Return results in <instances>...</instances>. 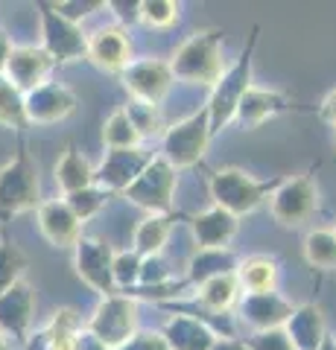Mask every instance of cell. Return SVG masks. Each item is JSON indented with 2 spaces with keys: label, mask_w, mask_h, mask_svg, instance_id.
I'll use <instances>...</instances> for the list:
<instances>
[{
  "label": "cell",
  "mask_w": 336,
  "mask_h": 350,
  "mask_svg": "<svg viewBox=\"0 0 336 350\" xmlns=\"http://www.w3.org/2000/svg\"><path fill=\"white\" fill-rule=\"evenodd\" d=\"M172 76H181L188 82L216 85L222 76V47L216 32H199L176 53V62L170 68Z\"/></svg>",
  "instance_id": "obj_1"
},
{
  "label": "cell",
  "mask_w": 336,
  "mask_h": 350,
  "mask_svg": "<svg viewBox=\"0 0 336 350\" xmlns=\"http://www.w3.org/2000/svg\"><path fill=\"white\" fill-rule=\"evenodd\" d=\"M38 204V172L21 149L18 155L0 170V222L9 216L32 211Z\"/></svg>",
  "instance_id": "obj_2"
},
{
  "label": "cell",
  "mask_w": 336,
  "mask_h": 350,
  "mask_svg": "<svg viewBox=\"0 0 336 350\" xmlns=\"http://www.w3.org/2000/svg\"><path fill=\"white\" fill-rule=\"evenodd\" d=\"M211 193L216 204L222 211H229L231 216L234 213H248L263 202V184H257L255 178H248L246 172L240 170H222L214 175L211 181Z\"/></svg>",
  "instance_id": "obj_3"
},
{
  "label": "cell",
  "mask_w": 336,
  "mask_h": 350,
  "mask_svg": "<svg viewBox=\"0 0 336 350\" xmlns=\"http://www.w3.org/2000/svg\"><path fill=\"white\" fill-rule=\"evenodd\" d=\"M208 137H211V126H208V117L196 114L190 120H184L176 129L167 131V140H164V152H167V161L176 163V167H190L202 158L205 146H208Z\"/></svg>",
  "instance_id": "obj_4"
},
{
  "label": "cell",
  "mask_w": 336,
  "mask_h": 350,
  "mask_svg": "<svg viewBox=\"0 0 336 350\" xmlns=\"http://www.w3.org/2000/svg\"><path fill=\"white\" fill-rule=\"evenodd\" d=\"M91 330L105 347H120L123 342L132 338V330H135V304L126 298L105 301L100 310H96Z\"/></svg>",
  "instance_id": "obj_5"
},
{
  "label": "cell",
  "mask_w": 336,
  "mask_h": 350,
  "mask_svg": "<svg viewBox=\"0 0 336 350\" xmlns=\"http://www.w3.org/2000/svg\"><path fill=\"white\" fill-rule=\"evenodd\" d=\"M316 211V187L310 178H292L272 196V213L281 225H301Z\"/></svg>",
  "instance_id": "obj_6"
},
{
  "label": "cell",
  "mask_w": 336,
  "mask_h": 350,
  "mask_svg": "<svg viewBox=\"0 0 336 350\" xmlns=\"http://www.w3.org/2000/svg\"><path fill=\"white\" fill-rule=\"evenodd\" d=\"M53 68V59L47 50H38V47H18L9 53L6 59V73L9 79L6 82H15V88L21 91H36L44 82L47 70Z\"/></svg>",
  "instance_id": "obj_7"
},
{
  "label": "cell",
  "mask_w": 336,
  "mask_h": 350,
  "mask_svg": "<svg viewBox=\"0 0 336 350\" xmlns=\"http://www.w3.org/2000/svg\"><path fill=\"white\" fill-rule=\"evenodd\" d=\"M170 79H172V73L161 62H140L126 70V88L138 96V103H146V105L161 103V96L170 88Z\"/></svg>",
  "instance_id": "obj_8"
},
{
  "label": "cell",
  "mask_w": 336,
  "mask_h": 350,
  "mask_svg": "<svg viewBox=\"0 0 336 350\" xmlns=\"http://www.w3.org/2000/svg\"><path fill=\"white\" fill-rule=\"evenodd\" d=\"M172 193V170L167 161H153L149 167L138 175L132 199L146 207H167Z\"/></svg>",
  "instance_id": "obj_9"
},
{
  "label": "cell",
  "mask_w": 336,
  "mask_h": 350,
  "mask_svg": "<svg viewBox=\"0 0 336 350\" xmlns=\"http://www.w3.org/2000/svg\"><path fill=\"white\" fill-rule=\"evenodd\" d=\"M38 219H41V234H44L56 248L73 245L79 239V219L68 207V202L41 204Z\"/></svg>",
  "instance_id": "obj_10"
},
{
  "label": "cell",
  "mask_w": 336,
  "mask_h": 350,
  "mask_svg": "<svg viewBox=\"0 0 336 350\" xmlns=\"http://www.w3.org/2000/svg\"><path fill=\"white\" fill-rule=\"evenodd\" d=\"M129 50L132 47H129L126 32L117 29V27L100 29L88 44V53H91L94 64H100V68H105V70H123L129 64Z\"/></svg>",
  "instance_id": "obj_11"
},
{
  "label": "cell",
  "mask_w": 336,
  "mask_h": 350,
  "mask_svg": "<svg viewBox=\"0 0 336 350\" xmlns=\"http://www.w3.org/2000/svg\"><path fill=\"white\" fill-rule=\"evenodd\" d=\"M73 94L64 91V88H36L29 96V103H24L27 108V120H36V123H53L64 114L73 111Z\"/></svg>",
  "instance_id": "obj_12"
},
{
  "label": "cell",
  "mask_w": 336,
  "mask_h": 350,
  "mask_svg": "<svg viewBox=\"0 0 336 350\" xmlns=\"http://www.w3.org/2000/svg\"><path fill=\"white\" fill-rule=\"evenodd\" d=\"M193 231H196V239H199V245L205 251H211V248H220L222 251L225 245L231 243V237L237 231V219L229 211H222V207H214V211L202 213L196 219Z\"/></svg>",
  "instance_id": "obj_13"
},
{
  "label": "cell",
  "mask_w": 336,
  "mask_h": 350,
  "mask_svg": "<svg viewBox=\"0 0 336 350\" xmlns=\"http://www.w3.org/2000/svg\"><path fill=\"white\" fill-rule=\"evenodd\" d=\"M79 275L100 292L112 295V254L103 243H79Z\"/></svg>",
  "instance_id": "obj_14"
},
{
  "label": "cell",
  "mask_w": 336,
  "mask_h": 350,
  "mask_svg": "<svg viewBox=\"0 0 336 350\" xmlns=\"http://www.w3.org/2000/svg\"><path fill=\"white\" fill-rule=\"evenodd\" d=\"M248 91V53L243 56L240 62V68L231 70L229 79H222L220 85V94L214 96V103H211V117H214V126H220L225 123L231 114H234V108L237 103H240V96Z\"/></svg>",
  "instance_id": "obj_15"
},
{
  "label": "cell",
  "mask_w": 336,
  "mask_h": 350,
  "mask_svg": "<svg viewBox=\"0 0 336 350\" xmlns=\"http://www.w3.org/2000/svg\"><path fill=\"white\" fill-rule=\"evenodd\" d=\"M284 108V96L275 94V91H255V88H248V91L240 96V103H237L234 114L237 120L246 126V129H255L260 126L266 117H272L275 111Z\"/></svg>",
  "instance_id": "obj_16"
},
{
  "label": "cell",
  "mask_w": 336,
  "mask_h": 350,
  "mask_svg": "<svg viewBox=\"0 0 336 350\" xmlns=\"http://www.w3.org/2000/svg\"><path fill=\"white\" fill-rule=\"evenodd\" d=\"M32 312V295L24 283H15L0 295V324H6L15 336H24Z\"/></svg>",
  "instance_id": "obj_17"
},
{
  "label": "cell",
  "mask_w": 336,
  "mask_h": 350,
  "mask_svg": "<svg viewBox=\"0 0 336 350\" xmlns=\"http://www.w3.org/2000/svg\"><path fill=\"white\" fill-rule=\"evenodd\" d=\"M237 280L248 295H272L278 283V266L269 257H248L237 269Z\"/></svg>",
  "instance_id": "obj_18"
},
{
  "label": "cell",
  "mask_w": 336,
  "mask_h": 350,
  "mask_svg": "<svg viewBox=\"0 0 336 350\" xmlns=\"http://www.w3.org/2000/svg\"><path fill=\"white\" fill-rule=\"evenodd\" d=\"M56 184L68 196L88 190L94 184V172L88 167V161H85L73 146H68V152H64L62 161L56 163Z\"/></svg>",
  "instance_id": "obj_19"
},
{
  "label": "cell",
  "mask_w": 336,
  "mask_h": 350,
  "mask_svg": "<svg viewBox=\"0 0 336 350\" xmlns=\"http://www.w3.org/2000/svg\"><path fill=\"white\" fill-rule=\"evenodd\" d=\"M146 163L144 155H138V149H123V152H112L103 167V184H108V187H129L135 178L140 167Z\"/></svg>",
  "instance_id": "obj_20"
},
{
  "label": "cell",
  "mask_w": 336,
  "mask_h": 350,
  "mask_svg": "<svg viewBox=\"0 0 336 350\" xmlns=\"http://www.w3.org/2000/svg\"><path fill=\"white\" fill-rule=\"evenodd\" d=\"M103 140L112 152H123V149H135L140 135L132 126V120L126 117V111H114L112 117H108L105 129H103Z\"/></svg>",
  "instance_id": "obj_21"
},
{
  "label": "cell",
  "mask_w": 336,
  "mask_h": 350,
  "mask_svg": "<svg viewBox=\"0 0 336 350\" xmlns=\"http://www.w3.org/2000/svg\"><path fill=\"white\" fill-rule=\"evenodd\" d=\"M305 254L313 266L336 269V231H313L305 239Z\"/></svg>",
  "instance_id": "obj_22"
},
{
  "label": "cell",
  "mask_w": 336,
  "mask_h": 350,
  "mask_svg": "<svg viewBox=\"0 0 336 350\" xmlns=\"http://www.w3.org/2000/svg\"><path fill=\"white\" fill-rule=\"evenodd\" d=\"M234 295H237V283H234L231 275H214V278L205 280L199 298H202V304L208 306V310L220 312V310H229Z\"/></svg>",
  "instance_id": "obj_23"
},
{
  "label": "cell",
  "mask_w": 336,
  "mask_h": 350,
  "mask_svg": "<svg viewBox=\"0 0 336 350\" xmlns=\"http://www.w3.org/2000/svg\"><path fill=\"white\" fill-rule=\"evenodd\" d=\"M24 123H27V108H24L18 88L12 82L0 79V126L21 129Z\"/></svg>",
  "instance_id": "obj_24"
},
{
  "label": "cell",
  "mask_w": 336,
  "mask_h": 350,
  "mask_svg": "<svg viewBox=\"0 0 336 350\" xmlns=\"http://www.w3.org/2000/svg\"><path fill=\"white\" fill-rule=\"evenodd\" d=\"M167 237H170V222L167 219H146V222H140L138 228V234H135V245L138 251H146V254H155V251L167 243Z\"/></svg>",
  "instance_id": "obj_25"
},
{
  "label": "cell",
  "mask_w": 336,
  "mask_h": 350,
  "mask_svg": "<svg viewBox=\"0 0 336 350\" xmlns=\"http://www.w3.org/2000/svg\"><path fill=\"white\" fill-rule=\"evenodd\" d=\"M50 350H77V319L70 310L56 312L50 330Z\"/></svg>",
  "instance_id": "obj_26"
},
{
  "label": "cell",
  "mask_w": 336,
  "mask_h": 350,
  "mask_svg": "<svg viewBox=\"0 0 336 350\" xmlns=\"http://www.w3.org/2000/svg\"><path fill=\"white\" fill-rule=\"evenodd\" d=\"M179 15L176 3H164V0H153V3H140L138 18H144L149 27H170Z\"/></svg>",
  "instance_id": "obj_27"
},
{
  "label": "cell",
  "mask_w": 336,
  "mask_h": 350,
  "mask_svg": "<svg viewBox=\"0 0 336 350\" xmlns=\"http://www.w3.org/2000/svg\"><path fill=\"white\" fill-rule=\"evenodd\" d=\"M126 117L132 120V126L138 129V135L144 137V135H155L158 131V111H155V105H146V103H132L126 108Z\"/></svg>",
  "instance_id": "obj_28"
},
{
  "label": "cell",
  "mask_w": 336,
  "mask_h": 350,
  "mask_svg": "<svg viewBox=\"0 0 336 350\" xmlns=\"http://www.w3.org/2000/svg\"><path fill=\"white\" fill-rule=\"evenodd\" d=\"M100 204H103V193H96V190H82V193H73L68 196V207L73 213H77V219H88L91 213L100 211Z\"/></svg>",
  "instance_id": "obj_29"
},
{
  "label": "cell",
  "mask_w": 336,
  "mask_h": 350,
  "mask_svg": "<svg viewBox=\"0 0 336 350\" xmlns=\"http://www.w3.org/2000/svg\"><path fill=\"white\" fill-rule=\"evenodd\" d=\"M322 114H324V120H331V123L336 126V91L328 94V100H324V105H322Z\"/></svg>",
  "instance_id": "obj_30"
},
{
  "label": "cell",
  "mask_w": 336,
  "mask_h": 350,
  "mask_svg": "<svg viewBox=\"0 0 336 350\" xmlns=\"http://www.w3.org/2000/svg\"><path fill=\"white\" fill-rule=\"evenodd\" d=\"M9 53H12V47H9L6 36H3V32H0V70L6 68V59H9Z\"/></svg>",
  "instance_id": "obj_31"
},
{
  "label": "cell",
  "mask_w": 336,
  "mask_h": 350,
  "mask_svg": "<svg viewBox=\"0 0 336 350\" xmlns=\"http://www.w3.org/2000/svg\"><path fill=\"white\" fill-rule=\"evenodd\" d=\"M216 350H246V347H240V345H222V347H216Z\"/></svg>",
  "instance_id": "obj_32"
},
{
  "label": "cell",
  "mask_w": 336,
  "mask_h": 350,
  "mask_svg": "<svg viewBox=\"0 0 336 350\" xmlns=\"http://www.w3.org/2000/svg\"><path fill=\"white\" fill-rule=\"evenodd\" d=\"M0 350H6V342H3V336H0Z\"/></svg>",
  "instance_id": "obj_33"
}]
</instances>
